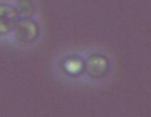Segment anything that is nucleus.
Returning a JSON list of instances; mask_svg holds the SVG:
<instances>
[{
	"mask_svg": "<svg viewBox=\"0 0 151 117\" xmlns=\"http://www.w3.org/2000/svg\"><path fill=\"white\" fill-rule=\"evenodd\" d=\"M83 67V63L78 59H68L66 60L63 65L64 70L70 75H77L82 71Z\"/></svg>",
	"mask_w": 151,
	"mask_h": 117,
	"instance_id": "4",
	"label": "nucleus"
},
{
	"mask_svg": "<svg viewBox=\"0 0 151 117\" xmlns=\"http://www.w3.org/2000/svg\"><path fill=\"white\" fill-rule=\"evenodd\" d=\"M16 8L18 10L19 17L21 16L24 18V20H27L34 14V6L30 1H19Z\"/></svg>",
	"mask_w": 151,
	"mask_h": 117,
	"instance_id": "5",
	"label": "nucleus"
},
{
	"mask_svg": "<svg viewBox=\"0 0 151 117\" xmlns=\"http://www.w3.org/2000/svg\"><path fill=\"white\" fill-rule=\"evenodd\" d=\"M14 37L18 41L22 43H31L39 35V27L37 23L32 20L19 21L17 26L14 29Z\"/></svg>",
	"mask_w": 151,
	"mask_h": 117,
	"instance_id": "1",
	"label": "nucleus"
},
{
	"mask_svg": "<svg viewBox=\"0 0 151 117\" xmlns=\"http://www.w3.org/2000/svg\"><path fill=\"white\" fill-rule=\"evenodd\" d=\"M19 14L16 7L9 4H0V35L9 33L19 23Z\"/></svg>",
	"mask_w": 151,
	"mask_h": 117,
	"instance_id": "2",
	"label": "nucleus"
},
{
	"mask_svg": "<svg viewBox=\"0 0 151 117\" xmlns=\"http://www.w3.org/2000/svg\"><path fill=\"white\" fill-rule=\"evenodd\" d=\"M86 71L88 74L93 78H99L106 72L108 68V62L104 57L99 56V55H93L86 60Z\"/></svg>",
	"mask_w": 151,
	"mask_h": 117,
	"instance_id": "3",
	"label": "nucleus"
}]
</instances>
